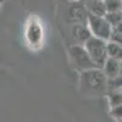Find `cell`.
Returning <instances> with one entry per match:
<instances>
[{
  "mask_svg": "<svg viewBox=\"0 0 122 122\" xmlns=\"http://www.w3.org/2000/svg\"><path fill=\"white\" fill-rule=\"evenodd\" d=\"M106 81L101 68H89L81 71L79 77V90L81 93L88 97H98L106 93Z\"/></svg>",
  "mask_w": 122,
  "mask_h": 122,
  "instance_id": "cell-1",
  "label": "cell"
},
{
  "mask_svg": "<svg viewBox=\"0 0 122 122\" xmlns=\"http://www.w3.org/2000/svg\"><path fill=\"white\" fill-rule=\"evenodd\" d=\"M83 46L87 50V53H88L89 57L92 59V61H93L94 66L97 68H101V67H103L105 60L107 59L106 40L90 36L83 43Z\"/></svg>",
  "mask_w": 122,
  "mask_h": 122,
  "instance_id": "cell-2",
  "label": "cell"
},
{
  "mask_svg": "<svg viewBox=\"0 0 122 122\" xmlns=\"http://www.w3.org/2000/svg\"><path fill=\"white\" fill-rule=\"evenodd\" d=\"M86 25L88 26V28H89L93 37L104 39V40H109V36H110V32H111V26L109 25V22L105 20L104 16H97V15L88 12Z\"/></svg>",
  "mask_w": 122,
  "mask_h": 122,
  "instance_id": "cell-3",
  "label": "cell"
},
{
  "mask_svg": "<svg viewBox=\"0 0 122 122\" xmlns=\"http://www.w3.org/2000/svg\"><path fill=\"white\" fill-rule=\"evenodd\" d=\"M70 53V57L72 61L73 66L79 70V71H84V70H89V68H94V64L92 59L89 57L87 50L84 49V46L82 44H75L71 45L68 49Z\"/></svg>",
  "mask_w": 122,
  "mask_h": 122,
  "instance_id": "cell-4",
  "label": "cell"
},
{
  "mask_svg": "<svg viewBox=\"0 0 122 122\" xmlns=\"http://www.w3.org/2000/svg\"><path fill=\"white\" fill-rule=\"evenodd\" d=\"M101 70H103L106 78H115L117 76H121V70H122L121 60L107 57L105 60L103 67H101Z\"/></svg>",
  "mask_w": 122,
  "mask_h": 122,
  "instance_id": "cell-5",
  "label": "cell"
},
{
  "mask_svg": "<svg viewBox=\"0 0 122 122\" xmlns=\"http://www.w3.org/2000/svg\"><path fill=\"white\" fill-rule=\"evenodd\" d=\"M72 36L78 44L83 45V43L92 36V33L86 23H76L72 27Z\"/></svg>",
  "mask_w": 122,
  "mask_h": 122,
  "instance_id": "cell-6",
  "label": "cell"
},
{
  "mask_svg": "<svg viewBox=\"0 0 122 122\" xmlns=\"http://www.w3.org/2000/svg\"><path fill=\"white\" fill-rule=\"evenodd\" d=\"M43 37V30L38 23H30L27 27V39L30 44H38Z\"/></svg>",
  "mask_w": 122,
  "mask_h": 122,
  "instance_id": "cell-7",
  "label": "cell"
},
{
  "mask_svg": "<svg viewBox=\"0 0 122 122\" xmlns=\"http://www.w3.org/2000/svg\"><path fill=\"white\" fill-rule=\"evenodd\" d=\"M87 15L88 12L83 6H73L70 10L71 21L75 23H86L87 22Z\"/></svg>",
  "mask_w": 122,
  "mask_h": 122,
  "instance_id": "cell-8",
  "label": "cell"
},
{
  "mask_svg": "<svg viewBox=\"0 0 122 122\" xmlns=\"http://www.w3.org/2000/svg\"><path fill=\"white\" fill-rule=\"evenodd\" d=\"M106 54H107V57L121 60L122 59V46H121V44L106 40Z\"/></svg>",
  "mask_w": 122,
  "mask_h": 122,
  "instance_id": "cell-9",
  "label": "cell"
},
{
  "mask_svg": "<svg viewBox=\"0 0 122 122\" xmlns=\"http://www.w3.org/2000/svg\"><path fill=\"white\" fill-rule=\"evenodd\" d=\"M89 12L97 16H104L106 14L104 0H93L92 5L89 6Z\"/></svg>",
  "mask_w": 122,
  "mask_h": 122,
  "instance_id": "cell-10",
  "label": "cell"
},
{
  "mask_svg": "<svg viewBox=\"0 0 122 122\" xmlns=\"http://www.w3.org/2000/svg\"><path fill=\"white\" fill-rule=\"evenodd\" d=\"M109 40L110 42H115L121 44L122 43V23L111 27V32L109 36Z\"/></svg>",
  "mask_w": 122,
  "mask_h": 122,
  "instance_id": "cell-11",
  "label": "cell"
},
{
  "mask_svg": "<svg viewBox=\"0 0 122 122\" xmlns=\"http://www.w3.org/2000/svg\"><path fill=\"white\" fill-rule=\"evenodd\" d=\"M104 17H105V20L109 22V25H110L111 27L122 23V14H121V11L106 12V14L104 15Z\"/></svg>",
  "mask_w": 122,
  "mask_h": 122,
  "instance_id": "cell-12",
  "label": "cell"
},
{
  "mask_svg": "<svg viewBox=\"0 0 122 122\" xmlns=\"http://www.w3.org/2000/svg\"><path fill=\"white\" fill-rule=\"evenodd\" d=\"M107 100H109L110 107L111 106L122 105V94H121V90L107 92Z\"/></svg>",
  "mask_w": 122,
  "mask_h": 122,
  "instance_id": "cell-13",
  "label": "cell"
},
{
  "mask_svg": "<svg viewBox=\"0 0 122 122\" xmlns=\"http://www.w3.org/2000/svg\"><path fill=\"white\" fill-rule=\"evenodd\" d=\"M106 12L121 11V0H104Z\"/></svg>",
  "mask_w": 122,
  "mask_h": 122,
  "instance_id": "cell-14",
  "label": "cell"
},
{
  "mask_svg": "<svg viewBox=\"0 0 122 122\" xmlns=\"http://www.w3.org/2000/svg\"><path fill=\"white\" fill-rule=\"evenodd\" d=\"M110 116L112 117L116 122H121L122 121V105L111 106V109H110Z\"/></svg>",
  "mask_w": 122,
  "mask_h": 122,
  "instance_id": "cell-15",
  "label": "cell"
}]
</instances>
